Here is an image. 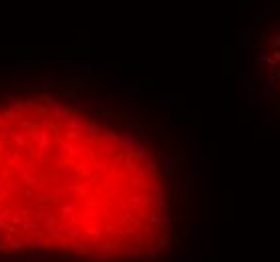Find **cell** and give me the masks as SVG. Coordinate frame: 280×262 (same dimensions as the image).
<instances>
[{
    "mask_svg": "<svg viewBox=\"0 0 280 262\" xmlns=\"http://www.w3.org/2000/svg\"><path fill=\"white\" fill-rule=\"evenodd\" d=\"M256 65L264 85V101L280 113V18L274 20L260 36Z\"/></svg>",
    "mask_w": 280,
    "mask_h": 262,
    "instance_id": "1",
    "label": "cell"
}]
</instances>
